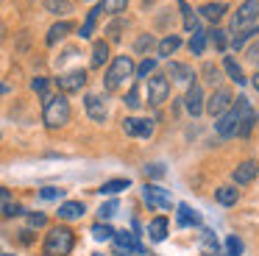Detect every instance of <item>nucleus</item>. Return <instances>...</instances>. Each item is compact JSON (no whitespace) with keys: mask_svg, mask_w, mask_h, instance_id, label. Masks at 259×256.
Masks as SVG:
<instances>
[{"mask_svg":"<svg viewBox=\"0 0 259 256\" xmlns=\"http://www.w3.org/2000/svg\"><path fill=\"white\" fill-rule=\"evenodd\" d=\"M134 137L151 139L153 137V120H134Z\"/></svg>","mask_w":259,"mask_h":256,"instance_id":"2f4dec72","label":"nucleus"},{"mask_svg":"<svg viewBox=\"0 0 259 256\" xmlns=\"http://www.w3.org/2000/svg\"><path fill=\"white\" fill-rule=\"evenodd\" d=\"M67 33H73V22H67V20H62V22H56V25L48 31V36H45V42L48 45H56V42H62Z\"/></svg>","mask_w":259,"mask_h":256,"instance_id":"a211bd4d","label":"nucleus"},{"mask_svg":"<svg viewBox=\"0 0 259 256\" xmlns=\"http://www.w3.org/2000/svg\"><path fill=\"white\" fill-rule=\"evenodd\" d=\"M92 237H95L98 242H106V239L114 237V228L106 226V223H95V226H92Z\"/></svg>","mask_w":259,"mask_h":256,"instance_id":"7c9ffc66","label":"nucleus"},{"mask_svg":"<svg viewBox=\"0 0 259 256\" xmlns=\"http://www.w3.org/2000/svg\"><path fill=\"white\" fill-rule=\"evenodd\" d=\"M248 59H251V61H256V64H259V39L251 45V48H248Z\"/></svg>","mask_w":259,"mask_h":256,"instance_id":"09e8293b","label":"nucleus"},{"mask_svg":"<svg viewBox=\"0 0 259 256\" xmlns=\"http://www.w3.org/2000/svg\"><path fill=\"white\" fill-rule=\"evenodd\" d=\"M179 9H181V17H184V28H187V31H198V14H195V11H192L184 0L179 3Z\"/></svg>","mask_w":259,"mask_h":256,"instance_id":"cd10ccee","label":"nucleus"},{"mask_svg":"<svg viewBox=\"0 0 259 256\" xmlns=\"http://www.w3.org/2000/svg\"><path fill=\"white\" fill-rule=\"evenodd\" d=\"M84 83H87V70H67V72H62V75L56 78V87H59V92L62 95H70V92H81L84 89Z\"/></svg>","mask_w":259,"mask_h":256,"instance_id":"423d86ee","label":"nucleus"},{"mask_svg":"<svg viewBox=\"0 0 259 256\" xmlns=\"http://www.w3.org/2000/svg\"><path fill=\"white\" fill-rule=\"evenodd\" d=\"M123 189H128V178H114V181H106L98 192H101V195H117V192H123Z\"/></svg>","mask_w":259,"mask_h":256,"instance_id":"bb28decb","label":"nucleus"},{"mask_svg":"<svg viewBox=\"0 0 259 256\" xmlns=\"http://www.w3.org/2000/svg\"><path fill=\"white\" fill-rule=\"evenodd\" d=\"M203 250L206 253H218V239H214L212 231H203Z\"/></svg>","mask_w":259,"mask_h":256,"instance_id":"37998d69","label":"nucleus"},{"mask_svg":"<svg viewBox=\"0 0 259 256\" xmlns=\"http://www.w3.org/2000/svg\"><path fill=\"white\" fill-rule=\"evenodd\" d=\"M237 122H240V109H237V103H231L229 109L218 117L214 131H218L220 137H237Z\"/></svg>","mask_w":259,"mask_h":256,"instance_id":"6e6552de","label":"nucleus"},{"mask_svg":"<svg viewBox=\"0 0 259 256\" xmlns=\"http://www.w3.org/2000/svg\"><path fill=\"white\" fill-rule=\"evenodd\" d=\"M42 9L48 11V14H56V17H64L73 11V3L70 0H42Z\"/></svg>","mask_w":259,"mask_h":256,"instance_id":"aec40b11","label":"nucleus"},{"mask_svg":"<svg viewBox=\"0 0 259 256\" xmlns=\"http://www.w3.org/2000/svg\"><path fill=\"white\" fill-rule=\"evenodd\" d=\"M167 72H170V78H176V81H181V83H192V81H195V72H192V67L179 64V61H170V64H167Z\"/></svg>","mask_w":259,"mask_h":256,"instance_id":"dca6fc26","label":"nucleus"},{"mask_svg":"<svg viewBox=\"0 0 259 256\" xmlns=\"http://www.w3.org/2000/svg\"><path fill=\"white\" fill-rule=\"evenodd\" d=\"M48 223V217L42 215V211H28V226L31 228H42Z\"/></svg>","mask_w":259,"mask_h":256,"instance_id":"a18cd8bd","label":"nucleus"},{"mask_svg":"<svg viewBox=\"0 0 259 256\" xmlns=\"http://www.w3.org/2000/svg\"><path fill=\"white\" fill-rule=\"evenodd\" d=\"M98 215H101V220L114 217V215H117V200H109V203H103L101 209H98Z\"/></svg>","mask_w":259,"mask_h":256,"instance_id":"79ce46f5","label":"nucleus"},{"mask_svg":"<svg viewBox=\"0 0 259 256\" xmlns=\"http://www.w3.org/2000/svg\"><path fill=\"white\" fill-rule=\"evenodd\" d=\"M151 48H153V36H151V33H142V36L134 42V50H137V53H148Z\"/></svg>","mask_w":259,"mask_h":256,"instance_id":"c9c22d12","label":"nucleus"},{"mask_svg":"<svg viewBox=\"0 0 259 256\" xmlns=\"http://www.w3.org/2000/svg\"><path fill=\"white\" fill-rule=\"evenodd\" d=\"M70 114H73V109H70V100L64 98L62 92H59V95H45L42 120H45V125L51 128V131L67 125V122H70Z\"/></svg>","mask_w":259,"mask_h":256,"instance_id":"f257e3e1","label":"nucleus"},{"mask_svg":"<svg viewBox=\"0 0 259 256\" xmlns=\"http://www.w3.org/2000/svg\"><path fill=\"white\" fill-rule=\"evenodd\" d=\"M101 6H95V9H90V14H87V20H84V25H81V33L78 36L81 39H92V33H95V22H98V17H101Z\"/></svg>","mask_w":259,"mask_h":256,"instance_id":"412c9836","label":"nucleus"},{"mask_svg":"<svg viewBox=\"0 0 259 256\" xmlns=\"http://www.w3.org/2000/svg\"><path fill=\"white\" fill-rule=\"evenodd\" d=\"M153 70H156V59H148V56H145V59H142V64L140 67H137V78H148V75H153Z\"/></svg>","mask_w":259,"mask_h":256,"instance_id":"f704fd0d","label":"nucleus"},{"mask_svg":"<svg viewBox=\"0 0 259 256\" xmlns=\"http://www.w3.org/2000/svg\"><path fill=\"white\" fill-rule=\"evenodd\" d=\"M0 256H12V253H0Z\"/></svg>","mask_w":259,"mask_h":256,"instance_id":"5fc2aeb1","label":"nucleus"},{"mask_svg":"<svg viewBox=\"0 0 259 256\" xmlns=\"http://www.w3.org/2000/svg\"><path fill=\"white\" fill-rule=\"evenodd\" d=\"M125 6H128V0H103V3H101V9L117 17V14H123V11H125Z\"/></svg>","mask_w":259,"mask_h":256,"instance_id":"72a5a7b5","label":"nucleus"},{"mask_svg":"<svg viewBox=\"0 0 259 256\" xmlns=\"http://www.w3.org/2000/svg\"><path fill=\"white\" fill-rule=\"evenodd\" d=\"M203 78H206L212 87H218V83H220V70L214 64H203Z\"/></svg>","mask_w":259,"mask_h":256,"instance_id":"e433bc0d","label":"nucleus"},{"mask_svg":"<svg viewBox=\"0 0 259 256\" xmlns=\"http://www.w3.org/2000/svg\"><path fill=\"white\" fill-rule=\"evenodd\" d=\"M20 215H25V209L20 203H12V200L3 203V217H20Z\"/></svg>","mask_w":259,"mask_h":256,"instance_id":"58836bf2","label":"nucleus"},{"mask_svg":"<svg viewBox=\"0 0 259 256\" xmlns=\"http://www.w3.org/2000/svg\"><path fill=\"white\" fill-rule=\"evenodd\" d=\"M134 61H131V56H114L112 64H109L106 75H103V87L109 89V92H117L120 87L125 83V78L134 75Z\"/></svg>","mask_w":259,"mask_h":256,"instance_id":"f03ea898","label":"nucleus"},{"mask_svg":"<svg viewBox=\"0 0 259 256\" xmlns=\"http://www.w3.org/2000/svg\"><path fill=\"white\" fill-rule=\"evenodd\" d=\"M59 217L62 220H78V217H84V203L81 200H67V203L59 206Z\"/></svg>","mask_w":259,"mask_h":256,"instance_id":"f3484780","label":"nucleus"},{"mask_svg":"<svg viewBox=\"0 0 259 256\" xmlns=\"http://www.w3.org/2000/svg\"><path fill=\"white\" fill-rule=\"evenodd\" d=\"M9 92V87H6V83H0V95H6Z\"/></svg>","mask_w":259,"mask_h":256,"instance_id":"864d4df0","label":"nucleus"},{"mask_svg":"<svg viewBox=\"0 0 259 256\" xmlns=\"http://www.w3.org/2000/svg\"><path fill=\"white\" fill-rule=\"evenodd\" d=\"M73 245H75L73 231L64 228V226H56V228H51V234L45 237L42 250H45V256H67L70 250H73Z\"/></svg>","mask_w":259,"mask_h":256,"instance_id":"7ed1b4c3","label":"nucleus"},{"mask_svg":"<svg viewBox=\"0 0 259 256\" xmlns=\"http://www.w3.org/2000/svg\"><path fill=\"white\" fill-rule=\"evenodd\" d=\"M142 198H145V203L151 206V209H170V206H173L170 192H167V189H162L159 184H145Z\"/></svg>","mask_w":259,"mask_h":256,"instance_id":"0eeeda50","label":"nucleus"},{"mask_svg":"<svg viewBox=\"0 0 259 256\" xmlns=\"http://www.w3.org/2000/svg\"><path fill=\"white\" fill-rule=\"evenodd\" d=\"M179 226H201V215L195 209H190L187 203L179 206Z\"/></svg>","mask_w":259,"mask_h":256,"instance_id":"5701e85b","label":"nucleus"},{"mask_svg":"<svg viewBox=\"0 0 259 256\" xmlns=\"http://www.w3.org/2000/svg\"><path fill=\"white\" fill-rule=\"evenodd\" d=\"M184 106H187V111H190L192 117H198L203 111V89H201L198 81L190 83V89H187V95H184Z\"/></svg>","mask_w":259,"mask_h":256,"instance_id":"f8f14e48","label":"nucleus"},{"mask_svg":"<svg viewBox=\"0 0 259 256\" xmlns=\"http://www.w3.org/2000/svg\"><path fill=\"white\" fill-rule=\"evenodd\" d=\"M125 106H128V109H140V106H142V100H140V87H131V89H128V95H125Z\"/></svg>","mask_w":259,"mask_h":256,"instance_id":"4c0bfd02","label":"nucleus"},{"mask_svg":"<svg viewBox=\"0 0 259 256\" xmlns=\"http://www.w3.org/2000/svg\"><path fill=\"white\" fill-rule=\"evenodd\" d=\"M231 103H234L231 92H229V89H223V87H218V89L212 92V98H209L206 103H203V109H206L212 117H220V114H223V111L229 109Z\"/></svg>","mask_w":259,"mask_h":256,"instance_id":"9d476101","label":"nucleus"},{"mask_svg":"<svg viewBox=\"0 0 259 256\" xmlns=\"http://www.w3.org/2000/svg\"><path fill=\"white\" fill-rule=\"evenodd\" d=\"M92 256H101V253H92Z\"/></svg>","mask_w":259,"mask_h":256,"instance_id":"6e6d98bb","label":"nucleus"},{"mask_svg":"<svg viewBox=\"0 0 259 256\" xmlns=\"http://www.w3.org/2000/svg\"><path fill=\"white\" fill-rule=\"evenodd\" d=\"M206 36H209V42H212L218 50H226V45H229V39H226V31H223V28H212Z\"/></svg>","mask_w":259,"mask_h":256,"instance_id":"473e14b6","label":"nucleus"},{"mask_svg":"<svg viewBox=\"0 0 259 256\" xmlns=\"http://www.w3.org/2000/svg\"><path fill=\"white\" fill-rule=\"evenodd\" d=\"M256 176H259V164H256V161H242V164L231 173L234 184H251Z\"/></svg>","mask_w":259,"mask_h":256,"instance_id":"4468645a","label":"nucleus"},{"mask_svg":"<svg viewBox=\"0 0 259 256\" xmlns=\"http://www.w3.org/2000/svg\"><path fill=\"white\" fill-rule=\"evenodd\" d=\"M256 33H259V25H251V28H245V31H237L234 36H231V48H234V50H240L242 45H245L248 39H253Z\"/></svg>","mask_w":259,"mask_h":256,"instance_id":"393cba45","label":"nucleus"},{"mask_svg":"<svg viewBox=\"0 0 259 256\" xmlns=\"http://www.w3.org/2000/svg\"><path fill=\"white\" fill-rule=\"evenodd\" d=\"M109 61V42L106 39H98L95 45H92V56H90V67H103Z\"/></svg>","mask_w":259,"mask_h":256,"instance_id":"2eb2a0df","label":"nucleus"},{"mask_svg":"<svg viewBox=\"0 0 259 256\" xmlns=\"http://www.w3.org/2000/svg\"><path fill=\"white\" fill-rule=\"evenodd\" d=\"M223 67H226V72H229V78H231L234 83H240V87L245 83V75H242V67L237 64V61L231 59V56H226V59H223Z\"/></svg>","mask_w":259,"mask_h":256,"instance_id":"b1692460","label":"nucleus"},{"mask_svg":"<svg viewBox=\"0 0 259 256\" xmlns=\"http://www.w3.org/2000/svg\"><path fill=\"white\" fill-rule=\"evenodd\" d=\"M123 131L128 134V137H134V117H125L123 120Z\"/></svg>","mask_w":259,"mask_h":256,"instance_id":"8fccbe9b","label":"nucleus"},{"mask_svg":"<svg viewBox=\"0 0 259 256\" xmlns=\"http://www.w3.org/2000/svg\"><path fill=\"white\" fill-rule=\"evenodd\" d=\"M170 98V81L164 75H151L148 78V100L151 106H162Z\"/></svg>","mask_w":259,"mask_h":256,"instance_id":"1a4fd4ad","label":"nucleus"},{"mask_svg":"<svg viewBox=\"0 0 259 256\" xmlns=\"http://www.w3.org/2000/svg\"><path fill=\"white\" fill-rule=\"evenodd\" d=\"M198 11H201V17H203V20L218 22L220 17H223L226 11H229V6H226V3H206V6H201Z\"/></svg>","mask_w":259,"mask_h":256,"instance_id":"6ab92c4d","label":"nucleus"},{"mask_svg":"<svg viewBox=\"0 0 259 256\" xmlns=\"http://www.w3.org/2000/svg\"><path fill=\"white\" fill-rule=\"evenodd\" d=\"M203 48H206V33L198 28V31H192V39H190V50H192V56H201L203 53Z\"/></svg>","mask_w":259,"mask_h":256,"instance_id":"c85d7f7f","label":"nucleus"},{"mask_svg":"<svg viewBox=\"0 0 259 256\" xmlns=\"http://www.w3.org/2000/svg\"><path fill=\"white\" fill-rule=\"evenodd\" d=\"M253 89H256V92H259V70L253 72Z\"/></svg>","mask_w":259,"mask_h":256,"instance_id":"603ef678","label":"nucleus"},{"mask_svg":"<svg viewBox=\"0 0 259 256\" xmlns=\"http://www.w3.org/2000/svg\"><path fill=\"white\" fill-rule=\"evenodd\" d=\"M179 45H181V39L176 36V33H170V36H164L162 42H159V56H164V59H167V56H173L176 50H179Z\"/></svg>","mask_w":259,"mask_h":256,"instance_id":"a878e982","label":"nucleus"},{"mask_svg":"<svg viewBox=\"0 0 259 256\" xmlns=\"http://www.w3.org/2000/svg\"><path fill=\"white\" fill-rule=\"evenodd\" d=\"M84 109H87V114H90L92 122H106V106H103V100L98 98V95H87Z\"/></svg>","mask_w":259,"mask_h":256,"instance_id":"ddd939ff","label":"nucleus"},{"mask_svg":"<svg viewBox=\"0 0 259 256\" xmlns=\"http://www.w3.org/2000/svg\"><path fill=\"white\" fill-rule=\"evenodd\" d=\"M148 237H151L153 242H162V239L167 237V220H164V217H156V220L148 223Z\"/></svg>","mask_w":259,"mask_h":256,"instance_id":"4be33fe9","label":"nucleus"},{"mask_svg":"<svg viewBox=\"0 0 259 256\" xmlns=\"http://www.w3.org/2000/svg\"><path fill=\"white\" fill-rule=\"evenodd\" d=\"M6 42V22H0V45Z\"/></svg>","mask_w":259,"mask_h":256,"instance_id":"3c124183","label":"nucleus"},{"mask_svg":"<svg viewBox=\"0 0 259 256\" xmlns=\"http://www.w3.org/2000/svg\"><path fill=\"white\" fill-rule=\"evenodd\" d=\"M114 250H117V256H131L137 250V253H140L142 250V245L137 242V237L131 231H114Z\"/></svg>","mask_w":259,"mask_h":256,"instance_id":"9b49d317","label":"nucleus"},{"mask_svg":"<svg viewBox=\"0 0 259 256\" xmlns=\"http://www.w3.org/2000/svg\"><path fill=\"white\" fill-rule=\"evenodd\" d=\"M64 195V189H59V187H45V189H39V198L42 200H59Z\"/></svg>","mask_w":259,"mask_h":256,"instance_id":"a19ab883","label":"nucleus"},{"mask_svg":"<svg viewBox=\"0 0 259 256\" xmlns=\"http://www.w3.org/2000/svg\"><path fill=\"white\" fill-rule=\"evenodd\" d=\"M237 198H240V192H237V187H220L218 189V200L223 206H231V203H237Z\"/></svg>","mask_w":259,"mask_h":256,"instance_id":"c756f323","label":"nucleus"},{"mask_svg":"<svg viewBox=\"0 0 259 256\" xmlns=\"http://www.w3.org/2000/svg\"><path fill=\"white\" fill-rule=\"evenodd\" d=\"M251 25H259V0H245L231 17V33L245 31Z\"/></svg>","mask_w":259,"mask_h":256,"instance_id":"20e7f679","label":"nucleus"},{"mask_svg":"<svg viewBox=\"0 0 259 256\" xmlns=\"http://www.w3.org/2000/svg\"><path fill=\"white\" fill-rule=\"evenodd\" d=\"M31 89H34V92H39V95H45V92H48V78L36 75L34 81H31Z\"/></svg>","mask_w":259,"mask_h":256,"instance_id":"49530a36","label":"nucleus"},{"mask_svg":"<svg viewBox=\"0 0 259 256\" xmlns=\"http://www.w3.org/2000/svg\"><path fill=\"white\" fill-rule=\"evenodd\" d=\"M145 176L162 178V176H164V167H162V164H148V167H145Z\"/></svg>","mask_w":259,"mask_h":256,"instance_id":"de8ad7c7","label":"nucleus"},{"mask_svg":"<svg viewBox=\"0 0 259 256\" xmlns=\"http://www.w3.org/2000/svg\"><path fill=\"white\" fill-rule=\"evenodd\" d=\"M123 28H125V22H123V20H114V22H112V25H109V28H106V33H109V39H112V42H117V39H120V31H123Z\"/></svg>","mask_w":259,"mask_h":256,"instance_id":"c03bdc74","label":"nucleus"},{"mask_svg":"<svg viewBox=\"0 0 259 256\" xmlns=\"http://www.w3.org/2000/svg\"><path fill=\"white\" fill-rule=\"evenodd\" d=\"M226 253H229V256H240L242 253L240 237H229V239H226Z\"/></svg>","mask_w":259,"mask_h":256,"instance_id":"ea45409f","label":"nucleus"},{"mask_svg":"<svg viewBox=\"0 0 259 256\" xmlns=\"http://www.w3.org/2000/svg\"><path fill=\"white\" fill-rule=\"evenodd\" d=\"M237 109H240V122H237V137H248L253 131V125L259 122L256 109L251 106L248 98H237Z\"/></svg>","mask_w":259,"mask_h":256,"instance_id":"39448f33","label":"nucleus"}]
</instances>
